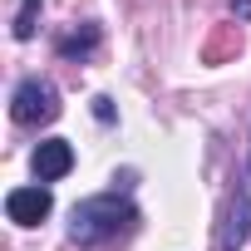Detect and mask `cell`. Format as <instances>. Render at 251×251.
<instances>
[{
	"label": "cell",
	"instance_id": "obj_9",
	"mask_svg": "<svg viewBox=\"0 0 251 251\" xmlns=\"http://www.w3.org/2000/svg\"><path fill=\"white\" fill-rule=\"evenodd\" d=\"M231 10H236V20H251V0H231Z\"/></svg>",
	"mask_w": 251,
	"mask_h": 251
},
{
	"label": "cell",
	"instance_id": "obj_4",
	"mask_svg": "<svg viewBox=\"0 0 251 251\" xmlns=\"http://www.w3.org/2000/svg\"><path fill=\"white\" fill-rule=\"evenodd\" d=\"M251 241V177L241 182V197L231 202L226 212V226H222V251H241Z\"/></svg>",
	"mask_w": 251,
	"mask_h": 251
},
{
	"label": "cell",
	"instance_id": "obj_3",
	"mask_svg": "<svg viewBox=\"0 0 251 251\" xmlns=\"http://www.w3.org/2000/svg\"><path fill=\"white\" fill-rule=\"evenodd\" d=\"M50 207H54L50 187H15V192L5 197V212H10L15 226H40V222L50 217Z\"/></svg>",
	"mask_w": 251,
	"mask_h": 251
},
{
	"label": "cell",
	"instance_id": "obj_5",
	"mask_svg": "<svg viewBox=\"0 0 251 251\" xmlns=\"http://www.w3.org/2000/svg\"><path fill=\"white\" fill-rule=\"evenodd\" d=\"M69 168H74V148H69L64 138H50V143L35 148V177H40V182H59Z\"/></svg>",
	"mask_w": 251,
	"mask_h": 251
},
{
	"label": "cell",
	"instance_id": "obj_2",
	"mask_svg": "<svg viewBox=\"0 0 251 251\" xmlns=\"http://www.w3.org/2000/svg\"><path fill=\"white\" fill-rule=\"evenodd\" d=\"M10 118L20 128H40V123H54L59 118V89L50 79H25L15 94H10Z\"/></svg>",
	"mask_w": 251,
	"mask_h": 251
},
{
	"label": "cell",
	"instance_id": "obj_7",
	"mask_svg": "<svg viewBox=\"0 0 251 251\" xmlns=\"http://www.w3.org/2000/svg\"><path fill=\"white\" fill-rule=\"evenodd\" d=\"M241 50V35H236V25H226V30H217L212 40H207V64H217V59H226V54H236Z\"/></svg>",
	"mask_w": 251,
	"mask_h": 251
},
{
	"label": "cell",
	"instance_id": "obj_6",
	"mask_svg": "<svg viewBox=\"0 0 251 251\" xmlns=\"http://www.w3.org/2000/svg\"><path fill=\"white\" fill-rule=\"evenodd\" d=\"M94 45H99V30H94V25H84L79 35L59 40V54H64V59H89V54H94Z\"/></svg>",
	"mask_w": 251,
	"mask_h": 251
},
{
	"label": "cell",
	"instance_id": "obj_1",
	"mask_svg": "<svg viewBox=\"0 0 251 251\" xmlns=\"http://www.w3.org/2000/svg\"><path fill=\"white\" fill-rule=\"evenodd\" d=\"M133 226H138V207L123 202V197H113V192H103V197H89V202L74 207L69 241H79V246H108L118 236H128Z\"/></svg>",
	"mask_w": 251,
	"mask_h": 251
},
{
	"label": "cell",
	"instance_id": "obj_8",
	"mask_svg": "<svg viewBox=\"0 0 251 251\" xmlns=\"http://www.w3.org/2000/svg\"><path fill=\"white\" fill-rule=\"evenodd\" d=\"M40 20V0H20V15H15V40H30Z\"/></svg>",
	"mask_w": 251,
	"mask_h": 251
}]
</instances>
